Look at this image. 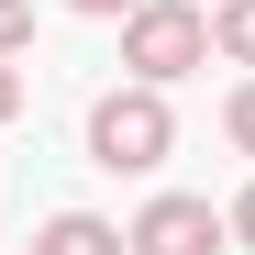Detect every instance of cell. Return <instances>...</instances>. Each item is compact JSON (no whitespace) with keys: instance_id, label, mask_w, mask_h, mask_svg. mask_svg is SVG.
I'll return each instance as SVG.
<instances>
[{"instance_id":"obj_1","label":"cell","mask_w":255,"mask_h":255,"mask_svg":"<svg viewBox=\"0 0 255 255\" xmlns=\"http://www.w3.org/2000/svg\"><path fill=\"white\" fill-rule=\"evenodd\" d=\"M166 155H178V111H166L155 78H122V89L89 100V166L100 178H155Z\"/></svg>"},{"instance_id":"obj_2","label":"cell","mask_w":255,"mask_h":255,"mask_svg":"<svg viewBox=\"0 0 255 255\" xmlns=\"http://www.w3.org/2000/svg\"><path fill=\"white\" fill-rule=\"evenodd\" d=\"M122 67L155 78V89H178L189 67H211V11L200 0H133L122 11Z\"/></svg>"},{"instance_id":"obj_3","label":"cell","mask_w":255,"mask_h":255,"mask_svg":"<svg viewBox=\"0 0 255 255\" xmlns=\"http://www.w3.org/2000/svg\"><path fill=\"white\" fill-rule=\"evenodd\" d=\"M122 244H133V255H222V244H233V222H222L200 189H155L133 222H122Z\"/></svg>"},{"instance_id":"obj_4","label":"cell","mask_w":255,"mask_h":255,"mask_svg":"<svg viewBox=\"0 0 255 255\" xmlns=\"http://www.w3.org/2000/svg\"><path fill=\"white\" fill-rule=\"evenodd\" d=\"M33 255H133V244H122V222H100V211H45Z\"/></svg>"},{"instance_id":"obj_5","label":"cell","mask_w":255,"mask_h":255,"mask_svg":"<svg viewBox=\"0 0 255 255\" xmlns=\"http://www.w3.org/2000/svg\"><path fill=\"white\" fill-rule=\"evenodd\" d=\"M211 56L255 67V0H211Z\"/></svg>"},{"instance_id":"obj_6","label":"cell","mask_w":255,"mask_h":255,"mask_svg":"<svg viewBox=\"0 0 255 255\" xmlns=\"http://www.w3.org/2000/svg\"><path fill=\"white\" fill-rule=\"evenodd\" d=\"M222 133H233V155H255V67H244V89L222 100Z\"/></svg>"},{"instance_id":"obj_7","label":"cell","mask_w":255,"mask_h":255,"mask_svg":"<svg viewBox=\"0 0 255 255\" xmlns=\"http://www.w3.org/2000/svg\"><path fill=\"white\" fill-rule=\"evenodd\" d=\"M33 45V0H0V56H22Z\"/></svg>"},{"instance_id":"obj_8","label":"cell","mask_w":255,"mask_h":255,"mask_svg":"<svg viewBox=\"0 0 255 255\" xmlns=\"http://www.w3.org/2000/svg\"><path fill=\"white\" fill-rule=\"evenodd\" d=\"M222 222H233V255H255V189H244V200L222 211Z\"/></svg>"},{"instance_id":"obj_9","label":"cell","mask_w":255,"mask_h":255,"mask_svg":"<svg viewBox=\"0 0 255 255\" xmlns=\"http://www.w3.org/2000/svg\"><path fill=\"white\" fill-rule=\"evenodd\" d=\"M11 111H22V67L0 56V122H11Z\"/></svg>"},{"instance_id":"obj_10","label":"cell","mask_w":255,"mask_h":255,"mask_svg":"<svg viewBox=\"0 0 255 255\" xmlns=\"http://www.w3.org/2000/svg\"><path fill=\"white\" fill-rule=\"evenodd\" d=\"M67 11H89V22H122V11H133V0H67Z\"/></svg>"}]
</instances>
